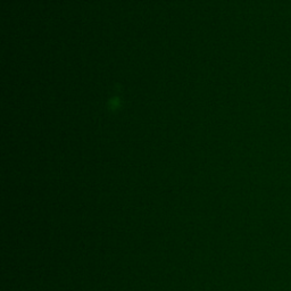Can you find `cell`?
Wrapping results in <instances>:
<instances>
[]
</instances>
